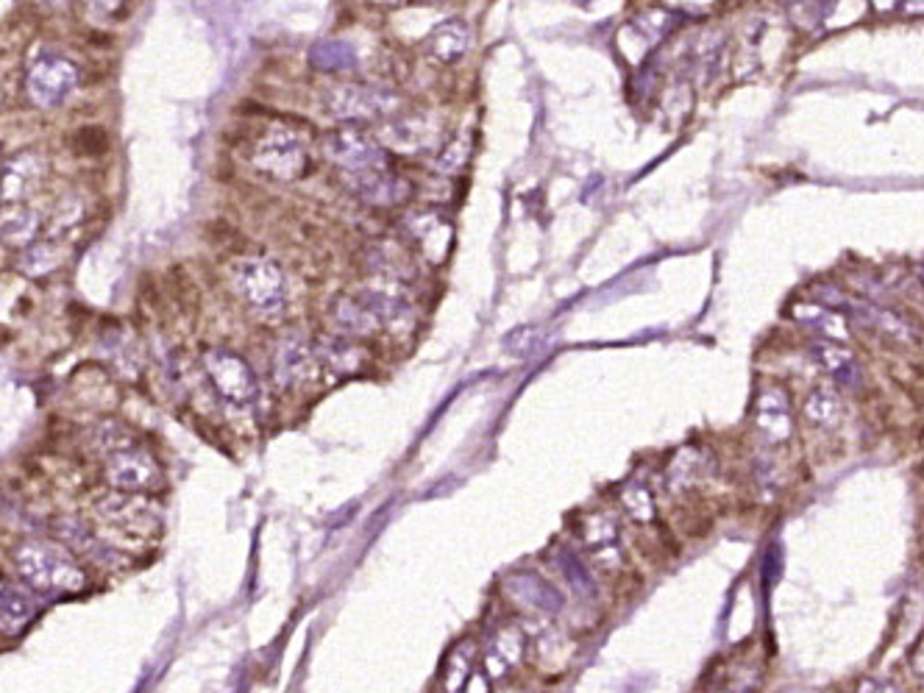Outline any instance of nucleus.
<instances>
[{"label":"nucleus","mask_w":924,"mask_h":693,"mask_svg":"<svg viewBox=\"0 0 924 693\" xmlns=\"http://www.w3.org/2000/svg\"><path fill=\"white\" fill-rule=\"evenodd\" d=\"M20 579L37 594H79L86 588V574L68 552L50 540H25L14 552Z\"/></svg>","instance_id":"f257e3e1"},{"label":"nucleus","mask_w":924,"mask_h":693,"mask_svg":"<svg viewBox=\"0 0 924 693\" xmlns=\"http://www.w3.org/2000/svg\"><path fill=\"white\" fill-rule=\"evenodd\" d=\"M232 287L262 318H276L284 309V273L265 257H245L232 265Z\"/></svg>","instance_id":"f03ea898"},{"label":"nucleus","mask_w":924,"mask_h":693,"mask_svg":"<svg viewBox=\"0 0 924 693\" xmlns=\"http://www.w3.org/2000/svg\"><path fill=\"white\" fill-rule=\"evenodd\" d=\"M401 106L398 95L387 86L376 84H337L326 95V109L335 120L343 124H365V120H390Z\"/></svg>","instance_id":"7ed1b4c3"},{"label":"nucleus","mask_w":924,"mask_h":693,"mask_svg":"<svg viewBox=\"0 0 924 693\" xmlns=\"http://www.w3.org/2000/svg\"><path fill=\"white\" fill-rule=\"evenodd\" d=\"M203 374L214 394L234 407H248L259 394L254 368L245 363L243 356L229 349H209L203 354Z\"/></svg>","instance_id":"20e7f679"},{"label":"nucleus","mask_w":924,"mask_h":693,"mask_svg":"<svg viewBox=\"0 0 924 693\" xmlns=\"http://www.w3.org/2000/svg\"><path fill=\"white\" fill-rule=\"evenodd\" d=\"M254 167L276 181H295L306 173V148L301 137L290 129H273L262 134L254 145Z\"/></svg>","instance_id":"39448f33"},{"label":"nucleus","mask_w":924,"mask_h":693,"mask_svg":"<svg viewBox=\"0 0 924 693\" xmlns=\"http://www.w3.org/2000/svg\"><path fill=\"white\" fill-rule=\"evenodd\" d=\"M104 477L115 493H129V496H145L160 485L162 471L160 462L148 455L145 448L134 446L112 451L104 460Z\"/></svg>","instance_id":"423d86ee"},{"label":"nucleus","mask_w":924,"mask_h":693,"mask_svg":"<svg viewBox=\"0 0 924 693\" xmlns=\"http://www.w3.org/2000/svg\"><path fill=\"white\" fill-rule=\"evenodd\" d=\"M79 86V68L65 56H43L34 68L28 70V98L43 109L61 106Z\"/></svg>","instance_id":"0eeeda50"},{"label":"nucleus","mask_w":924,"mask_h":693,"mask_svg":"<svg viewBox=\"0 0 924 693\" xmlns=\"http://www.w3.org/2000/svg\"><path fill=\"white\" fill-rule=\"evenodd\" d=\"M324 151L346 173H367L387 167L385 148L376 142V137L365 134V131L354 129V126L331 131L324 140Z\"/></svg>","instance_id":"6e6552de"},{"label":"nucleus","mask_w":924,"mask_h":693,"mask_svg":"<svg viewBox=\"0 0 924 693\" xmlns=\"http://www.w3.org/2000/svg\"><path fill=\"white\" fill-rule=\"evenodd\" d=\"M437 124L426 115H410V117H390L376 131V142L382 148H390L396 154H421L426 148L437 142Z\"/></svg>","instance_id":"1a4fd4ad"},{"label":"nucleus","mask_w":924,"mask_h":693,"mask_svg":"<svg viewBox=\"0 0 924 693\" xmlns=\"http://www.w3.org/2000/svg\"><path fill=\"white\" fill-rule=\"evenodd\" d=\"M48 162L37 151H20L0 165V201L23 203L31 192L43 185Z\"/></svg>","instance_id":"9d476101"},{"label":"nucleus","mask_w":924,"mask_h":693,"mask_svg":"<svg viewBox=\"0 0 924 693\" xmlns=\"http://www.w3.org/2000/svg\"><path fill=\"white\" fill-rule=\"evenodd\" d=\"M346 185L360 201L371 203V207H398V203H407L412 198L410 181L405 176H396L387 167L367 173H346Z\"/></svg>","instance_id":"9b49d317"},{"label":"nucleus","mask_w":924,"mask_h":693,"mask_svg":"<svg viewBox=\"0 0 924 693\" xmlns=\"http://www.w3.org/2000/svg\"><path fill=\"white\" fill-rule=\"evenodd\" d=\"M101 521L109 527L122 529L129 535H151L156 529V513L142 496H129V493H106L98 504Z\"/></svg>","instance_id":"f8f14e48"},{"label":"nucleus","mask_w":924,"mask_h":693,"mask_svg":"<svg viewBox=\"0 0 924 693\" xmlns=\"http://www.w3.org/2000/svg\"><path fill=\"white\" fill-rule=\"evenodd\" d=\"M315 363H318V356H315L313 345L301 334H288L273 354V376L279 387L290 390V387L304 385L315 374Z\"/></svg>","instance_id":"ddd939ff"},{"label":"nucleus","mask_w":924,"mask_h":693,"mask_svg":"<svg viewBox=\"0 0 924 693\" xmlns=\"http://www.w3.org/2000/svg\"><path fill=\"white\" fill-rule=\"evenodd\" d=\"M405 226L426 262H446L448 251H452V226H448L446 218L435 215V212H412Z\"/></svg>","instance_id":"4468645a"},{"label":"nucleus","mask_w":924,"mask_h":693,"mask_svg":"<svg viewBox=\"0 0 924 693\" xmlns=\"http://www.w3.org/2000/svg\"><path fill=\"white\" fill-rule=\"evenodd\" d=\"M755 424L769 443H783L794 430L791 399L783 387H765L755 404Z\"/></svg>","instance_id":"2eb2a0df"},{"label":"nucleus","mask_w":924,"mask_h":693,"mask_svg":"<svg viewBox=\"0 0 924 693\" xmlns=\"http://www.w3.org/2000/svg\"><path fill=\"white\" fill-rule=\"evenodd\" d=\"M582 543L599 560L605 568H616L621 563V540H619V524L607 513H594L582 521L580 527Z\"/></svg>","instance_id":"dca6fc26"},{"label":"nucleus","mask_w":924,"mask_h":693,"mask_svg":"<svg viewBox=\"0 0 924 693\" xmlns=\"http://www.w3.org/2000/svg\"><path fill=\"white\" fill-rule=\"evenodd\" d=\"M507 594L513 596L515 601H521L524 608L538 610V613H560L565 604V596L560 594L551 583H546L538 574H529V571H521V574H513V577L504 583Z\"/></svg>","instance_id":"f3484780"},{"label":"nucleus","mask_w":924,"mask_h":693,"mask_svg":"<svg viewBox=\"0 0 924 693\" xmlns=\"http://www.w3.org/2000/svg\"><path fill=\"white\" fill-rule=\"evenodd\" d=\"M331 320H335V326L343 334H349V338H367V334H374V331H379V318H376L374 307L367 304L365 293H351V295H340V298L331 304Z\"/></svg>","instance_id":"a211bd4d"},{"label":"nucleus","mask_w":924,"mask_h":693,"mask_svg":"<svg viewBox=\"0 0 924 693\" xmlns=\"http://www.w3.org/2000/svg\"><path fill=\"white\" fill-rule=\"evenodd\" d=\"M315 356H318V363L324 365L331 376H337V379L360 374L367 365V351L351 338H324L318 343V349H315Z\"/></svg>","instance_id":"6ab92c4d"},{"label":"nucleus","mask_w":924,"mask_h":693,"mask_svg":"<svg viewBox=\"0 0 924 693\" xmlns=\"http://www.w3.org/2000/svg\"><path fill=\"white\" fill-rule=\"evenodd\" d=\"M39 234V215L25 203H0V243L9 248H28Z\"/></svg>","instance_id":"aec40b11"},{"label":"nucleus","mask_w":924,"mask_h":693,"mask_svg":"<svg viewBox=\"0 0 924 693\" xmlns=\"http://www.w3.org/2000/svg\"><path fill=\"white\" fill-rule=\"evenodd\" d=\"M37 615V599L28 588L14 583H0V632L17 635Z\"/></svg>","instance_id":"412c9836"},{"label":"nucleus","mask_w":924,"mask_h":693,"mask_svg":"<svg viewBox=\"0 0 924 693\" xmlns=\"http://www.w3.org/2000/svg\"><path fill=\"white\" fill-rule=\"evenodd\" d=\"M524 646H527L524 644V635H521L518 630H513V626L496 632V638L490 641L488 655H484L482 662L484 677H488L490 682L507 677L510 671H513V666H518L521 657H524Z\"/></svg>","instance_id":"4be33fe9"},{"label":"nucleus","mask_w":924,"mask_h":693,"mask_svg":"<svg viewBox=\"0 0 924 693\" xmlns=\"http://www.w3.org/2000/svg\"><path fill=\"white\" fill-rule=\"evenodd\" d=\"M367 268L390 282H410L416 277V262H412L410 251L393 239H382L367 248Z\"/></svg>","instance_id":"5701e85b"},{"label":"nucleus","mask_w":924,"mask_h":693,"mask_svg":"<svg viewBox=\"0 0 924 693\" xmlns=\"http://www.w3.org/2000/svg\"><path fill=\"white\" fill-rule=\"evenodd\" d=\"M814 356H816V363H819L827 374L833 376L839 385L850 387V390H855V387L861 385V368H857L855 354H852L850 349H844L841 343L827 340V338L814 340Z\"/></svg>","instance_id":"b1692460"},{"label":"nucleus","mask_w":924,"mask_h":693,"mask_svg":"<svg viewBox=\"0 0 924 693\" xmlns=\"http://www.w3.org/2000/svg\"><path fill=\"white\" fill-rule=\"evenodd\" d=\"M471 43V32L463 20H446L432 32L429 37V50L441 59V62H454L468 50Z\"/></svg>","instance_id":"393cba45"},{"label":"nucleus","mask_w":924,"mask_h":693,"mask_svg":"<svg viewBox=\"0 0 924 693\" xmlns=\"http://www.w3.org/2000/svg\"><path fill=\"white\" fill-rule=\"evenodd\" d=\"M68 259V248L56 243V239H45V243H31L23 251V259H20V268L28 273V277H48L59 268L61 262Z\"/></svg>","instance_id":"a878e982"},{"label":"nucleus","mask_w":924,"mask_h":693,"mask_svg":"<svg viewBox=\"0 0 924 693\" xmlns=\"http://www.w3.org/2000/svg\"><path fill=\"white\" fill-rule=\"evenodd\" d=\"M477 669H479L477 646H473L471 641L459 644L457 649L448 655V662H446V677H443V688H446V693H463V688H466V682L471 680V674Z\"/></svg>","instance_id":"bb28decb"},{"label":"nucleus","mask_w":924,"mask_h":693,"mask_svg":"<svg viewBox=\"0 0 924 693\" xmlns=\"http://www.w3.org/2000/svg\"><path fill=\"white\" fill-rule=\"evenodd\" d=\"M309 62L318 70H326V73H337V70H351L356 68V54L351 45L337 43V39H326V43H318L309 54Z\"/></svg>","instance_id":"cd10ccee"},{"label":"nucleus","mask_w":924,"mask_h":693,"mask_svg":"<svg viewBox=\"0 0 924 693\" xmlns=\"http://www.w3.org/2000/svg\"><path fill=\"white\" fill-rule=\"evenodd\" d=\"M805 415H808V421H814L816 426H821V430H824V426H833L841 418V399L830 387H819V390H814V394L808 396V401H805Z\"/></svg>","instance_id":"c85d7f7f"},{"label":"nucleus","mask_w":924,"mask_h":693,"mask_svg":"<svg viewBox=\"0 0 924 693\" xmlns=\"http://www.w3.org/2000/svg\"><path fill=\"white\" fill-rule=\"evenodd\" d=\"M621 504H624L627 516H630L632 521L646 524L655 518V498H652V491L643 485L641 479H632L630 485H624V491H621Z\"/></svg>","instance_id":"c756f323"},{"label":"nucleus","mask_w":924,"mask_h":693,"mask_svg":"<svg viewBox=\"0 0 924 693\" xmlns=\"http://www.w3.org/2000/svg\"><path fill=\"white\" fill-rule=\"evenodd\" d=\"M560 568H563L565 579L571 583V588L576 590L580 596H596V579L594 574L588 571V565L582 563L580 557H576L574 552H560Z\"/></svg>","instance_id":"7c9ffc66"},{"label":"nucleus","mask_w":924,"mask_h":693,"mask_svg":"<svg viewBox=\"0 0 924 693\" xmlns=\"http://www.w3.org/2000/svg\"><path fill=\"white\" fill-rule=\"evenodd\" d=\"M95 441H98V448L104 451V457L137 443L129 426H122L120 421H104V424L98 426V437H95Z\"/></svg>","instance_id":"2f4dec72"},{"label":"nucleus","mask_w":924,"mask_h":693,"mask_svg":"<svg viewBox=\"0 0 924 693\" xmlns=\"http://www.w3.org/2000/svg\"><path fill=\"white\" fill-rule=\"evenodd\" d=\"M466 160H468V137L463 134V137H457L454 142H448L446 151L441 154V162H437V167H441V171H446V173H454V171H459V167L466 165Z\"/></svg>","instance_id":"473e14b6"},{"label":"nucleus","mask_w":924,"mask_h":693,"mask_svg":"<svg viewBox=\"0 0 924 693\" xmlns=\"http://www.w3.org/2000/svg\"><path fill=\"white\" fill-rule=\"evenodd\" d=\"M490 685H493V682L484 677L482 669H477L471 674V680L466 682V688H463V693H490Z\"/></svg>","instance_id":"72a5a7b5"},{"label":"nucleus","mask_w":924,"mask_h":693,"mask_svg":"<svg viewBox=\"0 0 924 693\" xmlns=\"http://www.w3.org/2000/svg\"><path fill=\"white\" fill-rule=\"evenodd\" d=\"M857 693H902V691L897 685H891V682L864 680L861 682V688H857Z\"/></svg>","instance_id":"f704fd0d"}]
</instances>
